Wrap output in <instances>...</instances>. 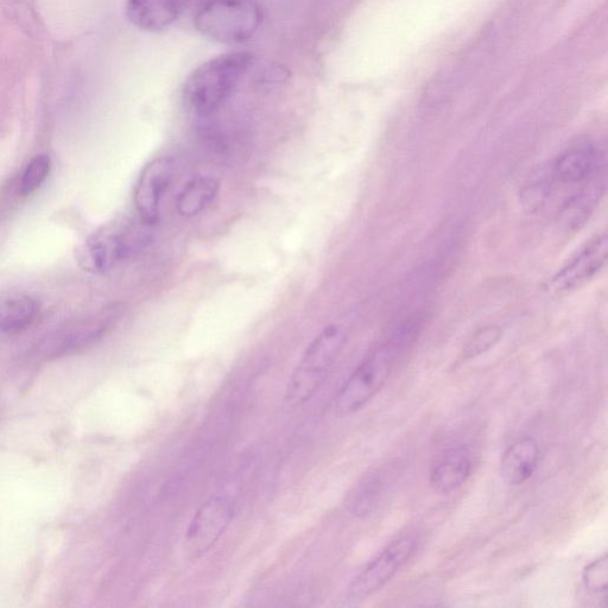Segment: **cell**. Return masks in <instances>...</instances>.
<instances>
[{
	"instance_id": "8",
	"label": "cell",
	"mask_w": 608,
	"mask_h": 608,
	"mask_svg": "<svg viewBox=\"0 0 608 608\" xmlns=\"http://www.w3.org/2000/svg\"><path fill=\"white\" fill-rule=\"evenodd\" d=\"M607 253V234H598L556 272L548 282V290L555 295H566L584 287L603 271Z\"/></svg>"
},
{
	"instance_id": "19",
	"label": "cell",
	"mask_w": 608,
	"mask_h": 608,
	"mask_svg": "<svg viewBox=\"0 0 608 608\" xmlns=\"http://www.w3.org/2000/svg\"><path fill=\"white\" fill-rule=\"evenodd\" d=\"M502 337V328L498 326L481 327L467 341L462 356L467 360L483 356L484 353L489 352L491 348L496 346Z\"/></svg>"
},
{
	"instance_id": "18",
	"label": "cell",
	"mask_w": 608,
	"mask_h": 608,
	"mask_svg": "<svg viewBox=\"0 0 608 608\" xmlns=\"http://www.w3.org/2000/svg\"><path fill=\"white\" fill-rule=\"evenodd\" d=\"M554 182L550 164H543L542 167L532 171L521 193V201L525 211L535 213L538 209H541L549 198Z\"/></svg>"
},
{
	"instance_id": "14",
	"label": "cell",
	"mask_w": 608,
	"mask_h": 608,
	"mask_svg": "<svg viewBox=\"0 0 608 608\" xmlns=\"http://www.w3.org/2000/svg\"><path fill=\"white\" fill-rule=\"evenodd\" d=\"M603 173L585 183V187L570 198L562 206L559 213V224L566 230L575 231L591 217L605 193V181L601 179Z\"/></svg>"
},
{
	"instance_id": "1",
	"label": "cell",
	"mask_w": 608,
	"mask_h": 608,
	"mask_svg": "<svg viewBox=\"0 0 608 608\" xmlns=\"http://www.w3.org/2000/svg\"><path fill=\"white\" fill-rule=\"evenodd\" d=\"M424 320L418 315L399 325L352 373L335 398L339 416L357 413L384 388L399 358L414 344Z\"/></svg>"
},
{
	"instance_id": "9",
	"label": "cell",
	"mask_w": 608,
	"mask_h": 608,
	"mask_svg": "<svg viewBox=\"0 0 608 608\" xmlns=\"http://www.w3.org/2000/svg\"><path fill=\"white\" fill-rule=\"evenodd\" d=\"M175 163L171 157H157L145 166L137 182L135 204L139 219L148 226L160 218L162 202L173 182Z\"/></svg>"
},
{
	"instance_id": "11",
	"label": "cell",
	"mask_w": 608,
	"mask_h": 608,
	"mask_svg": "<svg viewBox=\"0 0 608 608\" xmlns=\"http://www.w3.org/2000/svg\"><path fill=\"white\" fill-rule=\"evenodd\" d=\"M473 458L465 446H453L436 456L430 468V485L436 492L448 494L464 485L471 477Z\"/></svg>"
},
{
	"instance_id": "7",
	"label": "cell",
	"mask_w": 608,
	"mask_h": 608,
	"mask_svg": "<svg viewBox=\"0 0 608 608\" xmlns=\"http://www.w3.org/2000/svg\"><path fill=\"white\" fill-rule=\"evenodd\" d=\"M417 546L418 537L415 534H405L392 541L353 580L350 589H348V598L364 600L377 593L411 559Z\"/></svg>"
},
{
	"instance_id": "17",
	"label": "cell",
	"mask_w": 608,
	"mask_h": 608,
	"mask_svg": "<svg viewBox=\"0 0 608 608\" xmlns=\"http://www.w3.org/2000/svg\"><path fill=\"white\" fill-rule=\"evenodd\" d=\"M384 490V478L382 473L373 471L364 475L359 483L354 485L346 498V509L354 517L363 518L369 516L376 509Z\"/></svg>"
},
{
	"instance_id": "16",
	"label": "cell",
	"mask_w": 608,
	"mask_h": 608,
	"mask_svg": "<svg viewBox=\"0 0 608 608\" xmlns=\"http://www.w3.org/2000/svg\"><path fill=\"white\" fill-rule=\"evenodd\" d=\"M38 314V304L25 295H0V334L23 331Z\"/></svg>"
},
{
	"instance_id": "3",
	"label": "cell",
	"mask_w": 608,
	"mask_h": 608,
	"mask_svg": "<svg viewBox=\"0 0 608 608\" xmlns=\"http://www.w3.org/2000/svg\"><path fill=\"white\" fill-rule=\"evenodd\" d=\"M350 335L347 323L327 326L307 347L289 379L285 399L300 405L309 401L325 383L329 371L338 359Z\"/></svg>"
},
{
	"instance_id": "6",
	"label": "cell",
	"mask_w": 608,
	"mask_h": 608,
	"mask_svg": "<svg viewBox=\"0 0 608 608\" xmlns=\"http://www.w3.org/2000/svg\"><path fill=\"white\" fill-rule=\"evenodd\" d=\"M237 481L212 494L196 511L186 532L188 553L198 559L211 550L225 534L237 506Z\"/></svg>"
},
{
	"instance_id": "13",
	"label": "cell",
	"mask_w": 608,
	"mask_h": 608,
	"mask_svg": "<svg viewBox=\"0 0 608 608\" xmlns=\"http://www.w3.org/2000/svg\"><path fill=\"white\" fill-rule=\"evenodd\" d=\"M540 458L541 449L537 441L524 437L506 449L500 461V473L506 483L522 485L534 475Z\"/></svg>"
},
{
	"instance_id": "2",
	"label": "cell",
	"mask_w": 608,
	"mask_h": 608,
	"mask_svg": "<svg viewBox=\"0 0 608 608\" xmlns=\"http://www.w3.org/2000/svg\"><path fill=\"white\" fill-rule=\"evenodd\" d=\"M252 62V54L239 52L213 57L202 63L189 76L183 90L187 109L199 117H208L219 111L249 71Z\"/></svg>"
},
{
	"instance_id": "10",
	"label": "cell",
	"mask_w": 608,
	"mask_h": 608,
	"mask_svg": "<svg viewBox=\"0 0 608 608\" xmlns=\"http://www.w3.org/2000/svg\"><path fill=\"white\" fill-rule=\"evenodd\" d=\"M555 182L562 185H585L603 173V156L597 145L579 142L570 145L550 163Z\"/></svg>"
},
{
	"instance_id": "20",
	"label": "cell",
	"mask_w": 608,
	"mask_h": 608,
	"mask_svg": "<svg viewBox=\"0 0 608 608\" xmlns=\"http://www.w3.org/2000/svg\"><path fill=\"white\" fill-rule=\"evenodd\" d=\"M50 171V158L47 155H38L30 161L25 168L21 181V193L28 196L36 192L46 181Z\"/></svg>"
},
{
	"instance_id": "5",
	"label": "cell",
	"mask_w": 608,
	"mask_h": 608,
	"mask_svg": "<svg viewBox=\"0 0 608 608\" xmlns=\"http://www.w3.org/2000/svg\"><path fill=\"white\" fill-rule=\"evenodd\" d=\"M147 243L148 237L141 227L130 221H118L104 226L87 240L80 251V263L87 270L109 271Z\"/></svg>"
},
{
	"instance_id": "4",
	"label": "cell",
	"mask_w": 608,
	"mask_h": 608,
	"mask_svg": "<svg viewBox=\"0 0 608 608\" xmlns=\"http://www.w3.org/2000/svg\"><path fill=\"white\" fill-rule=\"evenodd\" d=\"M195 27L211 40L244 43L262 24V10L253 0H209L195 16Z\"/></svg>"
},
{
	"instance_id": "15",
	"label": "cell",
	"mask_w": 608,
	"mask_h": 608,
	"mask_svg": "<svg viewBox=\"0 0 608 608\" xmlns=\"http://www.w3.org/2000/svg\"><path fill=\"white\" fill-rule=\"evenodd\" d=\"M219 189L220 183L215 177H195L187 183L177 198V212L185 218L198 217L217 198Z\"/></svg>"
},
{
	"instance_id": "12",
	"label": "cell",
	"mask_w": 608,
	"mask_h": 608,
	"mask_svg": "<svg viewBox=\"0 0 608 608\" xmlns=\"http://www.w3.org/2000/svg\"><path fill=\"white\" fill-rule=\"evenodd\" d=\"M192 0H128L126 12L136 28L161 31L179 18Z\"/></svg>"
},
{
	"instance_id": "21",
	"label": "cell",
	"mask_w": 608,
	"mask_h": 608,
	"mask_svg": "<svg viewBox=\"0 0 608 608\" xmlns=\"http://www.w3.org/2000/svg\"><path fill=\"white\" fill-rule=\"evenodd\" d=\"M582 582L587 591L605 593L608 587V557L607 554L588 563L582 573Z\"/></svg>"
}]
</instances>
